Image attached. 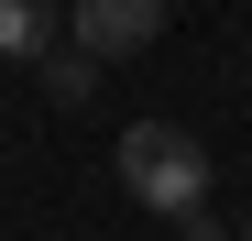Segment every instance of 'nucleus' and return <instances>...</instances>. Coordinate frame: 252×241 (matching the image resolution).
<instances>
[{
  "label": "nucleus",
  "instance_id": "nucleus-1",
  "mask_svg": "<svg viewBox=\"0 0 252 241\" xmlns=\"http://www.w3.org/2000/svg\"><path fill=\"white\" fill-rule=\"evenodd\" d=\"M121 186H132L143 209H164V219H197L208 209V153H197V132L132 120V132H121Z\"/></svg>",
  "mask_w": 252,
  "mask_h": 241
},
{
  "label": "nucleus",
  "instance_id": "nucleus-2",
  "mask_svg": "<svg viewBox=\"0 0 252 241\" xmlns=\"http://www.w3.org/2000/svg\"><path fill=\"white\" fill-rule=\"evenodd\" d=\"M164 33V0H77V44H88L99 66H121V55H143Z\"/></svg>",
  "mask_w": 252,
  "mask_h": 241
},
{
  "label": "nucleus",
  "instance_id": "nucleus-3",
  "mask_svg": "<svg viewBox=\"0 0 252 241\" xmlns=\"http://www.w3.org/2000/svg\"><path fill=\"white\" fill-rule=\"evenodd\" d=\"M0 55H11V66H44L55 55V0H0Z\"/></svg>",
  "mask_w": 252,
  "mask_h": 241
},
{
  "label": "nucleus",
  "instance_id": "nucleus-4",
  "mask_svg": "<svg viewBox=\"0 0 252 241\" xmlns=\"http://www.w3.org/2000/svg\"><path fill=\"white\" fill-rule=\"evenodd\" d=\"M44 99H66V110H88V99H99V55H88V44H66V55H44Z\"/></svg>",
  "mask_w": 252,
  "mask_h": 241
},
{
  "label": "nucleus",
  "instance_id": "nucleus-5",
  "mask_svg": "<svg viewBox=\"0 0 252 241\" xmlns=\"http://www.w3.org/2000/svg\"><path fill=\"white\" fill-rule=\"evenodd\" d=\"M241 241H252V230H241Z\"/></svg>",
  "mask_w": 252,
  "mask_h": 241
}]
</instances>
